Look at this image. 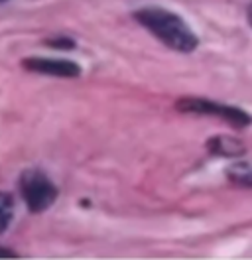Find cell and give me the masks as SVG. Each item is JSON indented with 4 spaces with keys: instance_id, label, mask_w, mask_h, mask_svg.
Instances as JSON below:
<instances>
[{
    "instance_id": "obj_1",
    "label": "cell",
    "mask_w": 252,
    "mask_h": 260,
    "mask_svg": "<svg viewBox=\"0 0 252 260\" xmlns=\"http://www.w3.org/2000/svg\"><path fill=\"white\" fill-rule=\"evenodd\" d=\"M134 18L148 32L154 34L162 44H166L175 51L191 53L199 46V40L187 26V22L172 10H166L162 6H146L136 10Z\"/></svg>"
},
{
    "instance_id": "obj_2",
    "label": "cell",
    "mask_w": 252,
    "mask_h": 260,
    "mask_svg": "<svg viewBox=\"0 0 252 260\" xmlns=\"http://www.w3.org/2000/svg\"><path fill=\"white\" fill-rule=\"evenodd\" d=\"M20 193L32 213H42L49 209L51 203L57 199V187L44 172L26 170L20 176Z\"/></svg>"
},
{
    "instance_id": "obj_3",
    "label": "cell",
    "mask_w": 252,
    "mask_h": 260,
    "mask_svg": "<svg viewBox=\"0 0 252 260\" xmlns=\"http://www.w3.org/2000/svg\"><path fill=\"white\" fill-rule=\"evenodd\" d=\"M175 109L181 113L189 114H207V116H219L225 122H229L235 128H246L252 124V116L242 109L236 107H229V105H220L209 99L199 97H185L179 99L175 103Z\"/></svg>"
},
{
    "instance_id": "obj_4",
    "label": "cell",
    "mask_w": 252,
    "mask_h": 260,
    "mask_svg": "<svg viewBox=\"0 0 252 260\" xmlns=\"http://www.w3.org/2000/svg\"><path fill=\"white\" fill-rule=\"evenodd\" d=\"M22 67L34 71V73H44L53 77H79L81 67L75 61L69 59H51V57H28L22 61Z\"/></svg>"
},
{
    "instance_id": "obj_5",
    "label": "cell",
    "mask_w": 252,
    "mask_h": 260,
    "mask_svg": "<svg viewBox=\"0 0 252 260\" xmlns=\"http://www.w3.org/2000/svg\"><path fill=\"white\" fill-rule=\"evenodd\" d=\"M207 150L215 156L223 158H240L246 154L244 142H240L235 136H215L207 140Z\"/></svg>"
},
{
    "instance_id": "obj_6",
    "label": "cell",
    "mask_w": 252,
    "mask_h": 260,
    "mask_svg": "<svg viewBox=\"0 0 252 260\" xmlns=\"http://www.w3.org/2000/svg\"><path fill=\"white\" fill-rule=\"evenodd\" d=\"M227 178L236 185L242 187H252V166L246 162H235L229 166L227 170Z\"/></svg>"
},
{
    "instance_id": "obj_7",
    "label": "cell",
    "mask_w": 252,
    "mask_h": 260,
    "mask_svg": "<svg viewBox=\"0 0 252 260\" xmlns=\"http://www.w3.org/2000/svg\"><path fill=\"white\" fill-rule=\"evenodd\" d=\"M14 215V199L8 193L0 191V233H4Z\"/></svg>"
},
{
    "instance_id": "obj_8",
    "label": "cell",
    "mask_w": 252,
    "mask_h": 260,
    "mask_svg": "<svg viewBox=\"0 0 252 260\" xmlns=\"http://www.w3.org/2000/svg\"><path fill=\"white\" fill-rule=\"evenodd\" d=\"M46 44L49 48H55V49H73L75 48V42L67 36H55V38H49L46 40Z\"/></svg>"
},
{
    "instance_id": "obj_9",
    "label": "cell",
    "mask_w": 252,
    "mask_h": 260,
    "mask_svg": "<svg viewBox=\"0 0 252 260\" xmlns=\"http://www.w3.org/2000/svg\"><path fill=\"white\" fill-rule=\"evenodd\" d=\"M0 258H18V254L8 248H0Z\"/></svg>"
},
{
    "instance_id": "obj_10",
    "label": "cell",
    "mask_w": 252,
    "mask_h": 260,
    "mask_svg": "<svg viewBox=\"0 0 252 260\" xmlns=\"http://www.w3.org/2000/svg\"><path fill=\"white\" fill-rule=\"evenodd\" d=\"M248 22H250V26H252V2H250V6H248Z\"/></svg>"
},
{
    "instance_id": "obj_11",
    "label": "cell",
    "mask_w": 252,
    "mask_h": 260,
    "mask_svg": "<svg viewBox=\"0 0 252 260\" xmlns=\"http://www.w3.org/2000/svg\"><path fill=\"white\" fill-rule=\"evenodd\" d=\"M2 2H6V0H0V4H2Z\"/></svg>"
}]
</instances>
